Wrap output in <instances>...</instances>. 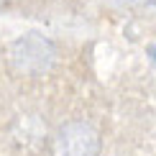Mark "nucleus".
I'll return each instance as SVG.
<instances>
[{
    "mask_svg": "<svg viewBox=\"0 0 156 156\" xmlns=\"http://www.w3.org/2000/svg\"><path fill=\"white\" fill-rule=\"evenodd\" d=\"M100 138L87 123L64 126L54 141V156H97Z\"/></svg>",
    "mask_w": 156,
    "mask_h": 156,
    "instance_id": "nucleus-1",
    "label": "nucleus"
},
{
    "mask_svg": "<svg viewBox=\"0 0 156 156\" xmlns=\"http://www.w3.org/2000/svg\"><path fill=\"white\" fill-rule=\"evenodd\" d=\"M18 62H21L23 69H41L46 67L49 62V44L41 41V38H26V41L18 44Z\"/></svg>",
    "mask_w": 156,
    "mask_h": 156,
    "instance_id": "nucleus-2",
    "label": "nucleus"
},
{
    "mask_svg": "<svg viewBox=\"0 0 156 156\" xmlns=\"http://www.w3.org/2000/svg\"><path fill=\"white\" fill-rule=\"evenodd\" d=\"M148 54H151V59L156 64V44H148Z\"/></svg>",
    "mask_w": 156,
    "mask_h": 156,
    "instance_id": "nucleus-3",
    "label": "nucleus"
}]
</instances>
